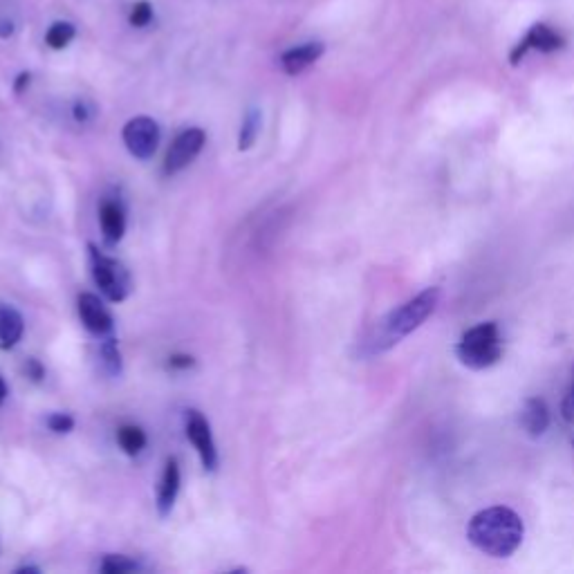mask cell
I'll list each match as a JSON object with an SVG mask.
<instances>
[{
  "mask_svg": "<svg viewBox=\"0 0 574 574\" xmlns=\"http://www.w3.org/2000/svg\"><path fill=\"white\" fill-rule=\"evenodd\" d=\"M178 494H180V465L175 458H169L164 467L160 494H157V512H160V516L171 514L175 501H178Z\"/></svg>",
  "mask_w": 574,
  "mask_h": 574,
  "instance_id": "7c38bea8",
  "label": "cell"
},
{
  "mask_svg": "<svg viewBox=\"0 0 574 574\" xmlns=\"http://www.w3.org/2000/svg\"><path fill=\"white\" fill-rule=\"evenodd\" d=\"M261 126H263V113L258 108H249L238 133V151H249V148L256 144Z\"/></svg>",
  "mask_w": 574,
  "mask_h": 574,
  "instance_id": "9a60e30c",
  "label": "cell"
},
{
  "mask_svg": "<svg viewBox=\"0 0 574 574\" xmlns=\"http://www.w3.org/2000/svg\"><path fill=\"white\" fill-rule=\"evenodd\" d=\"M140 570V563L124 557V554H106L104 561H101V572L104 574H126Z\"/></svg>",
  "mask_w": 574,
  "mask_h": 574,
  "instance_id": "ac0fdd59",
  "label": "cell"
},
{
  "mask_svg": "<svg viewBox=\"0 0 574 574\" xmlns=\"http://www.w3.org/2000/svg\"><path fill=\"white\" fill-rule=\"evenodd\" d=\"M566 48V39L557 32L552 30L550 25L545 23H534L530 27V32L523 36L521 43H516V48L509 52V63L512 66H518L530 50H539L543 54H550V52H557Z\"/></svg>",
  "mask_w": 574,
  "mask_h": 574,
  "instance_id": "52a82bcc",
  "label": "cell"
},
{
  "mask_svg": "<svg viewBox=\"0 0 574 574\" xmlns=\"http://www.w3.org/2000/svg\"><path fill=\"white\" fill-rule=\"evenodd\" d=\"M561 413H563V418H566V422L574 424V384L570 386V391L566 393V397H563Z\"/></svg>",
  "mask_w": 574,
  "mask_h": 574,
  "instance_id": "603a6c76",
  "label": "cell"
},
{
  "mask_svg": "<svg viewBox=\"0 0 574 574\" xmlns=\"http://www.w3.org/2000/svg\"><path fill=\"white\" fill-rule=\"evenodd\" d=\"M205 142H207V135L202 128H187V131H182L173 140L169 153H166L164 173L175 175L187 169V166L200 155L202 148H205Z\"/></svg>",
  "mask_w": 574,
  "mask_h": 574,
  "instance_id": "8992f818",
  "label": "cell"
},
{
  "mask_svg": "<svg viewBox=\"0 0 574 574\" xmlns=\"http://www.w3.org/2000/svg\"><path fill=\"white\" fill-rule=\"evenodd\" d=\"M79 317L83 321V326H86L92 335H110L115 328V321H113V314L108 312V308L104 305V301L99 299L97 294H90V292H83L79 294Z\"/></svg>",
  "mask_w": 574,
  "mask_h": 574,
  "instance_id": "9c48e42d",
  "label": "cell"
},
{
  "mask_svg": "<svg viewBox=\"0 0 574 574\" xmlns=\"http://www.w3.org/2000/svg\"><path fill=\"white\" fill-rule=\"evenodd\" d=\"M99 222L104 231V240L108 245H117L126 234V211L115 200L101 202L99 207Z\"/></svg>",
  "mask_w": 574,
  "mask_h": 574,
  "instance_id": "8fae6325",
  "label": "cell"
},
{
  "mask_svg": "<svg viewBox=\"0 0 574 574\" xmlns=\"http://www.w3.org/2000/svg\"><path fill=\"white\" fill-rule=\"evenodd\" d=\"M456 355L462 364L474 370L494 366L503 357V337L501 330H498V323L487 321L469 328L458 341Z\"/></svg>",
  "mask_w": 574,
  "mask_h": 574,
  "instance_id": "3957f363",
  "label": "cell"
},
{
  "mask_svg": "<svg viewBox=\"0 0 574 574\" xmlns=\"http://www.w3.org/2000/svg\"><path fill=\"white\" fill-rule=\"evenodd\" d=\"M25 321L12 305L0 303V348H14L23 339Z\"/></svg>",
  "mask_w": 574,
  "mask_h": 574,
  "instance_id": "5bb4252c",
  "label": "cell"
},
{
  "mask_svg": "<svg viewBox=\"0 0 574 574\" xmlns=\"http://www.w3.org/2000/svg\"><path fill=\"white\" fill-rule=\"evenodd\" d=\"M25 373L27 377H32L34 382H41V379L45 377V368L41 366V361L39 359H27V364H25Z\"/></svg>",
  "mask_w": 574,
  "mask_h": 574,
  "instance_id": "cb8c5ba5",
  "label": "cell"
},
{
  "mask_svg": "<svg viewBox=\"0 0 574 574\" xmlns=\"http://www.w3.org/2000/svg\"><path fill=\"white\" fill-rule=\"evenodd\" d=\"M41 570L36 568V566H23V568H18L16 574H39Z\"/></svg>",
  "mask_w": 574,
  "mask_h": 574,
  "instance_id": "83f0119b",
  "label": "cell"
},
{
  "mask_svg": "<svg viewBox=\"0 0 574 574\" xmlns=\"http://www.w3.org/2000/svg\"><path fill=\"white\" fill-rule=\"evenodd\" d=\"M14 34V23L12 21H0V39H9Z\"/></svg>",
  "mask_w": 574,
  "mask_h": 574,
  "instance_id": "4316f807",
  "label": "cell"
},
{
  "mask_svg": "<svg viewBox=\"0 0 574 574\" xmlns=\"http://www.w3.org/2000/svg\"><path fill=\"white\" fill-rule=\"evenodd\" d=\"M187 438L191 440L193 447H196L198 456L202 460V467L214 471L218 467V449H216L214 435H211L209 422L200 411L187 413Z\"/></svg>",
  "mask_w": 574,
  "mask_h": 574,
  "instance_id": "ba28073f",
  "label": "cell"
},
{
  "mask_svg": "<svg viewBox=\"0 0 574 574\" xmlns=\"http://www.w3.org/2000/svg\"><path fill=\"white\" fill-rule=\"evenodd\" d=\"M48 427L54 433H70L74 429V418L68 413H52L48 418Z\"/></svg>",
  "mask_w": 574,
  "mask_h": 574,
  "instance_id": "44dd1931",
  "label": "cell"
},
{
  "mask_svg": "<svg viewBox=\"0 0 574 574\" xmlns=\"http://www.w3.org/2000/svg\"><path fill=\"white\" fill-rule=\"evenodd\" d=\"M525 536L523 518L509 507H489L469 521L467 539L474 548L496 559H507L521 548Z\"/></svg>",
  "mask_w": 574,
  "mask_h": 574,
  "instance_id": "6da1fadb",
  "label": "cell"
},
{
  "mask_svg": "<svg viewBox=\"0 0 574 574\" xmlns=\"http://www.w3.org/2000/svg\"><path fill=\"white\" fill-rule=\"evenodd\" d=\"M153 16H155L153 5L148 3V0H137V3L128 9V23H131L133 27L151 25Z\"/></svg>",
  "mask_w": 574,
  "mask_h": 574,
  "instance_id": "ffe728a7",
  "label": "cell"
},
{
  "mask_svg": "<svg viewBox=\"0 0 574 574\" xmlns=\"http://www.w3.org/2000/svg\"><path fill=\"white\" fill-rule=\"evenodd\" d=\"M101 359H104V366L110 375L122 373V353H119L115 339L104 341V346H101Z\"/></svg>",
  "mask_w": 574,
  "mask_h": 574,
  "instance_id": "d6986e66",
  "label": "cell"
},
{
  "mask_svg": "<svg viewBox=\"0 0 574 574\" xmlns=\"http://www.w3.org/2000/svg\"><path fill=\"white\" fill-rule=\"evenodd\" d=\"M72 117H74V122H79V124H88L90 119L95 117V106L88 104L86 99L74 101V106H72Z\"/></svg>",
  "mask_w": 574,
  "mask_h": 574,
  "instance_id": "7402d4cb",
  "label": "cell"
},
{
  "mask_svg": "<svg viewBox=\"0 0 574 574\" xmlns=\"http://www.w3.org/2000/svg\"><path fill=\"white\" fill-rule=\"evenodd\" d=\"M169 366L175 370H187L191 366H196V359H193L191 355H173L169 357Z\"/></svg>",
  "mask_w": 574,
  "mask_h": 574,
  "instance_id": "d4e9b609",
  "label": "cell"
},
{
  "mask_svg": "<svg viewBox=\"0 0 574 574\" xmlns=\"http://www.w3.org/2000/svg\"><path fill=\"white\" fill-rule=\"evenodd\" d=\"M323 52H326V45L321 41H310V43H303V45H296V48L285 50L281 54V68L285 74H301L303 70H308L312 63H317Z\"/></svg>",
  "mask_w": 574,
  "mask_h": 574,
  "instance_id": "30bf717a",
  "label": "cell"
},
{
  "mask_svg": "<svg viewBox=\"0 0 574 574\" xmlns=\"http://www.w3.org/2000/svg\"><path fill=\"white\" fill-rule=\"evenodd\" d=\"M122 137H124L128 153L137 157V160L146 162V160H151L157 151V146H160L162 133H160V124H157L153 117L140 115V117L128 119Z\"/></svg>",
  "mask_w": 574,
  "mask_h": 574,
  "instance_id": "5b68a950",
  "label": "cell"
},
{
  "mask_svg": "<svg viewBox=\"0 0 574 574\" xmlns=\"http://www.w3.org/2000/svg\"><path fill=\"white\" fill-rule=\"evenodd\" d=\"M521 427L532 438H541V435L550 427V411L541 397H530L523 404L521 411Z\"/></svg>",
  "mask_w": 574,
  "mask_h": 574,
  "instance_id": "4fadbf2b",
  "label": "cell"
},
{
  "mask_svg": "<svg viewBox=\"0 0 574 574\" xmlns=\"http://www.w3.org/2000/svg\"><path fill=\"white\" fill-rule=\"evenodd\" d=\"M117 442L128 456H137V453H142V449L146 447L148 438L140 427H135V424H124V427L117 431Z\"/></svg>",
  "mask_w": 574,
  "mask_h": 574,
  "instance_id": "2e32d148",
  "label": "cell"
},
{
  "mask_svg": "<svg viewBox=\"0 0 574 574\" xmlns=\"http://www.w3.org/2000/svg\"><path fill=\"white\" fill-rule=\"evenodd\" d=\"M440 303V287H427L420 292L415 299L406 301L400 308L393 310L388 317L379 323L373 344V353H382V350L393 348L400 344L404 337H409L411 332L418 330L424 321H427L435 312Z\"/></svg>",
  "mask_w": 574,
  "mask_h": 574,
  "instance_id": "7a4b0ae2",
  "label": "cell"
},
{
  "mask_svg": "<svg viewBox=\"0 0 574 574\" xmlns=\"http://www.w3.org/2000/svg\"><path fill=\"white\" fill-rule=\"evenodd\" d=\"M74 36H77V27L68 21H57L50 25L48 34H45V43H48L52 50H63L72 43Z\"/></svg>",
  "mask_w": 574,
  "mask_h": 574,
  "instance_id": "e0dca14e",
  "label": "cell"
},
{
  "mask_svg": "<svg viewBox=\"0 0 574 574\" xmlns=\"http://www.w3.org/2000/svg\"><path fill=\"white\" fill-rule=\"evenodd\" d=\"M5 397H7V384H5V379L0 377V404L5 402Z\"/></svg>",
  "mask_w": 574,
  "mask_h": 574,
  "instance_id": "f1b7e54d",
  "label": "cell"
},
{
  "mask_svg": "<svg viewBox=\"0 0 574 574\" xmlns=\"http://www.w3.org/2000/svg\"><path fill=\"white\" fill-rule=\"evenodd\" d=\"M90 261L92 276H95V283L106 299L113 303L126 301V296L131 294V274L126 267L115 258L101 254L95 245H90Z\"/></svg>",
  "mask_w": 574,
  "mask_h": 574,
  "instance_id": "277c9868",
  "label": "cell"
},
{
  "mask_svg": "<svg viewBox=\"0 0 574 574\" xmlns=\"http://www.w3.org/2000/svg\"><path fill=\"white\" fill-rule=\"evenodd\" d=\"M30 81H32V72H21L16 77V81H14V90L18 92V95H21V92L30 86Z\"/></svg>",
  "mask_w": 574,
  "mask_h": 574,
  "instance_id": "484cf974",
  "label": "cell"
}]
</instances>
